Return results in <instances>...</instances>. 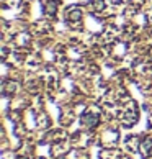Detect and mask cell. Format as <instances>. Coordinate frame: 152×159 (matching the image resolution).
<instances>
[{
  "label": "cell",
  "instance_id": "cell-2",
  "mask_svg": "<svg viewBox=\"0 0 152 159\" xmlns=\"http://www.w3.org/2000/svg\"><path fill=\"white\" fill-rule=\"evenodd\" d=\"M15 39H16V46H26L30 43V36H28L26 33H20Z\"/></svg>",
  "mask_w": 152,
  "mask_h": 159
},
{
  "label": "cell",
  "instance_id": "cell-1",
  "mask_svg": "<svg viewBox=\"0 0 152 159\" xmlns=\"http://www.w3.org/2000/svg\"><path fill=\"white\" fill-rule=\"evenodd\" d=\"M64 18L69 25H74V23H77L82 20V11L79 7H69L66 11H64Z\"/></svg>",
  "mask_w": 152,
  "mask_h": 159
}]
</instances>
